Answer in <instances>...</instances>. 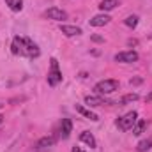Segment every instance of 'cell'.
<instances>
[{"mask_svg": "<svg viewBox=\"0 0 152 152\" xmlns=\"http://www.w3.org/2000/svg\"><path fill=\"white\" fill-rule=\"evenodd\" d=\"M11 51H12V55L25 57V58H37L41 55V48L30 37H23V36L12 37Z\"/></svg>", "mask_w": 152, "mask_h": 152, "instance_id": "cell-1", "label": "cell"}, {"mask_svg": "<svg viewBox=\"0 0 152 152\" xmlns=\"http://www.w3.org/2000/svg\"><path fill=\"white\" fill-rule=\"evenodd\" d=\"M94 90H96V94H99V96H110V94H113L115 90H118V81L113 80V78L101 80V81L96 83Z\"/></svg>", "mask_w": 152, "mask_h": 152, "instance_id": "cell-2", "label": "cell"}, {"mask_svg": "<svg viewBox=\"0 0 152 152\" xmlns=\"http://www.w3.org/2000/svg\"><path fill=\"white\" fill-rule=\"evenodd\" d=\"M46 80H48V85H50V87H57V85L62 81V71H60L58 60H57L55 57L50 58V71H48Z\"/></svg>", "mask_w": 152, "mask_h": 152, "instance_id": "cell-3", "label": "cell"}, {"mask_svg": "<svg viewBox=\"0 0 152 152\" xmlns=\"http://www.w3.org/2000/svg\"><path fill=\"white\" fill-rule=\"evenodd\" d=\"M136 120H138V113L133 110V112H127V113H124L122 117H118L115 120V126L120 131H129V129H133V126H134Z\"/></svg>", "mask_w": 152, "mask_h": 152, "instance_id": "cell-4", "label": "cell"}, {"mask_svg": "<svg viewBox=\"0 0 152 152\" xmlns=\"http://www.w3.org/2000/svg\"><path fill=\"white\" fill-rule=\"evenodd\" d=\"M113 58H115V62H120V64H133L140 57H138V53L134 50H124V51H118Z\"/></svg>", "mask_w": 152, "mask_h": 152, "instance_id": "cell-5", "label": "cell"}, {"mask_svg": "<svg viewBox=\"0 0 152 152\" xmlns=\"http://www.w3.org/2000/svg\"><path fill=\"white\" fill-rule=\"evenodd\" d=\"M44 16L48 20H53V21H64V20H67V12L64 9H60V7H50V9H46Z\"/></svg>", "mask_w": 152, "mask_h": 152, "instance_id": "cell-6", "label": "cell"}, {"mask_svg": "<svg viewBox=\"0 0 152 152\" xmlns=\"http://www.w3.org/2000/svg\"><path fill=\"white\" fill-rule=\"evenodd\" d=\"M85 104L90 106V108H96V106H104V104H113V101L106 99L104 96H87L85 97Z\"/></svg>", "mask_w": 152, "mask_h": 152, "instance_id": "cell-7", "label": "cell"}, {"mask_svg": "<svg viewBox=\"0 0 152 152\" xmlns=\"http://www.w3.org/2000/svg\"><path fill=\"white\" fill-rule=\"evenodd\" d=\"M75 110L81 115V117H85V118H88V120H92V122H97V120H99L97 113H94L90 108H87V106H83V104H75Z\"/></svg>", "mask_w": 152, "mask_h": 152, "instance_id": "cell-8", "label": "cell"}, {"mask_svg": "<svg viewBox=\"0 0 152 152\" xmlns=\"http://www.w3.org/2000/svg\"><path fill=\"white\" fill-rule=\"evenodd\" d=\"M58 30H60L66 37H75V36H80V34H81V28L76 27V25H64V23H60Z\"/></svg>", "mask_w": 152, "mask_h": 152, "instance_id": "cell-9", "label": "cell"}, {"mask_svg": "<svg viewBox=\"0 0 152 152\" xmlns=\"http://www.w3.org/2000/svg\"><path fill=\"white\" fill-rule=\"evenodd\" d=\"M110 20H112V18H110L106 12H103V14H97V16L90 18L88 23H90V27H104V25L110 23Z\"/></svg>", "mask_w": 152, "mask_h": 152, "instance_id": "cell-10", "label": "cell"}, {"mask_svg": "<svg viewBox=\"0 0 152 152\" xmlns=\"http://www.w3.org/2000/svg\"><path fill=\"white\" fill-rule=\"evenodd\" d=\"M71 133H73V120L71 118H62V122H60V136L66 140V138L71 136Z\"/></svg>", "mask_w": 152, "mask_h": 152, "instance_id": "cell-11", "label": "cell"}, {"mask_svg": "<svg viewBox=\"0 0 152 152\" xmlns=\"http://www.w3.org/2000/svg\"><path fill=\"white\" fill-rule=\"evenodd\" d=\"M57 143V136L55 134H50V136H44V138H41L37 143H36V149H50V147H53Z\"/></svg>", "mask_w": 152, "mask_h": 152, "instance_id": "cell-12", "label": "cell"}, {"mask_svg": "<svg viewBox=\"0 0 152 152\" xmlns=\"http://www.w3.org/2000/svg\"><path fill=\"white\" fill-rule=\"evenodd\" d=\"M80 142L87 143L90 149H96V147H97V142H96V138H94V134H92L90 131H83V133H80Z\"/></svg>", "mask_w": 152, "mask_h": 152, "instance_id": "cell-13", "label": "cell"}, {"mask_svg": "<svg viewBox=\"0 0 152 152\" xmlns=\"http://www.w3.org/2000/svg\"><path fill=\"white\" fill-rule=\"evenodd\" d=\"M117 5H118V0H101L99 9H101L103 12H108V11H113Z\"/></svg>", "mask_w": 152, "mask_h": 152, "instance_id": "cell-14", "label": "cell"}, {"mask_svg": "<svg viewBox=\"0 0 152 152\" xmlns=\"http://www.w3.org/2000/svg\"><path fill=\"white\" fill-rule=\"evenodd\" d=\"M5 5L12 11V12H20L23 9V0H5Z\"/></svg>", "mask_w": 152, "mask_h": 152, "instance_id": "cell-15", "label": "cell"}, {"mask_svg": "<svg viewBox=\"0 0 152 152\" xmlns=\"http://www.w3.org/2000/svg\"><path fill=\"white\" fill-rule=\"evenodd\" d=\"M151 149H152V136L145 138V140H142V142L136 145V151L138 152H149Z\"/></svg>", "mask_w": 152, "mask_h": 152, "instance_id": "cell-16", "label": "cell"}, {"mask_svg": "<svg viewBox=\"0 0 152 152\" xmlns=\"http://www.w3.org/2000/svg\"><path fill=\"white\" fill-rule=\"evenodd\" d=\"M145 127H147V122L142 120V118H138V120L134 122V126H133V134H134V136H140Z\"/></svg>", "mask_w": 152, "mask_h": 152, "instance_id": "cell-17", "label": "cell"}, {"mask_svg": "<svg viewBox=\"0 0 152 152\" xmlns=\"http://www.w3.org/2000/svg\"><path fill=\"white\" fill-rule=\"evenodd\" d=\"M138 97H140V96H138L136 92H134V94H126V96H124V97H122L120 101H117V104H127V103L138 101Z\"/></svg>", "mask_w": 152, "mask_h": 152, "instance_id": "cell-18", "label": "cell"}, {"mask_svg": "<svg viewBox=\"0 0 152 152\" xmlns=\"http://www.w3.org/2000/svg\"><path fill=\"white\" fill-rule=\"evenodd\" d=\"M138 20H140V18H138L136 14H131V16H127V18L124 20V25L129 27V28H134V27L138 25Z\"/></svg>", "mask_w": 152, "mask_h": 152, "instance_id": "cell-19", "label": "cell"}, {"mask_svg": "<svg viewBox=\"0 0 152 152\" xmlns=\"http://www.w3.org/2000/svg\"><path fill=\"white\" fill-rule=\"evenodd\" d=\"M92 41H94V42H104V37H101V36H96V34H94V36H92Z\"/></svg>", "mask_w": 152, "mask_h": 152, "instance_id": "cell-20", "label": "cell"}, {"mask_svg": "<svg viewBox=\"0 0 152 152\" xmlns=\"http://www.w3.org/2000/svg\"><path fill=\"white\" fill-rule=\"evenodd\" d=\"M129 83L131 85H138V83H142V80L140 78H134V80H129Z\"/></svg>", "mask_w": 152, "mask_h": 152, "instance_id": "cell-21", "label": "cell"}, {"mask_svg": "<svg viewBox=\"0 0 152 152\" xmlns=\"http://www.w3.org/2000/svg\"><path fill=\"white\" fill-rule=\"evenodd\" d=\"M71 152H85V151H81L80 147H73V151H71Z\"/></svg>", "mask_w": 152, "mask_h": 152, "instance_id": "cell-22", "label": "cell"}, {"mask_svg": "<svg viewBox=\"0 0 152 152\" xmlns=\"http://www.w3.org/2000/svg\"><path fill=\"white\" fill-rule=\"evenodd\" d=\"M145 101H147V103H151V101H152V92L147 96V97H145Z\"/></svg>", "mask_w": 152, "mask_h": 152, "instance_id": "cell-23", "label": "cell"}, {"mask_svg": "<svg viewBox=\"0 0 152 152\" xmlns=\"http://www.w3.org/2000/svg\"><path fill=\"white\" fill-rule=\"evenodd\" d=\"M2 122H4V117H2V115H0V124H2Z\"/></svg>", "mask_w": 152, "mask_h": 152, "instance_id": "cell-24", "label": "cell"}, {"mask_svg": "<svg viewBox=\"0 0 152 152\" xmlns=\"http://www.w3.org/2000/svg\"><path fill=\"white\" fill-rule=\"evenodd\" d=\"M0 108H2V104H0Z\"/></svg>", "mask_w": 152, "mask_h": 152, "instance_id": "cell-25", "label": "cell"}]
</instances>
